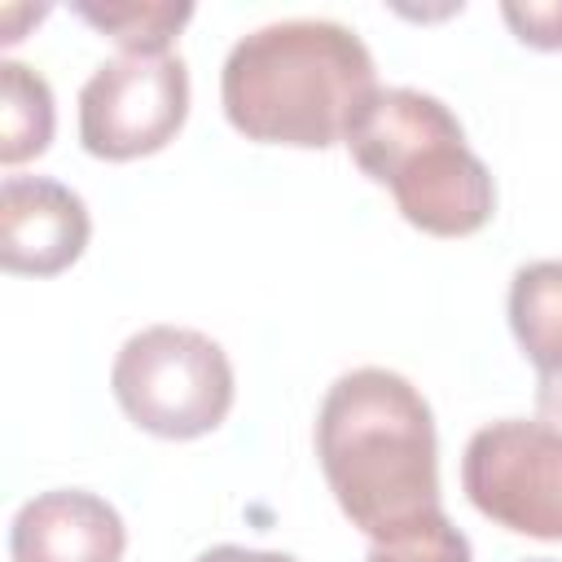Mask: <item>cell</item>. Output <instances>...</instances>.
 <instances>
[{
  "instance_id": "1",
  "label": "cell",
  "mask_w": 562,
  "mask_h": 562,
  "mask_svg": "<svg viewBox=\"0 0 562 562\" xmlns=\"http://www.w3.org/2000/svg\"><path fill=\"white\" fill-rule=\"evenodd\" d=\"M316 457L338 509L369 540L408 536L443 514L435 413L395 369L334 378L316 413Z\"/></svg>"
},
{
  "instance_id": "2",
  "label": "cell",
  "mask_w": 562,
  "mask_h": 562,
  "mask_svg": "<svg viewBox=\"0 0 562 562\" xmlns=\"http://www.w3.org/2000/svg\"><path fill=\"white\" fill-rule=\"evenodd\" d=\"M378 92V70L356 31L329 18H285L241 35L220 70L228 123L259 145L329 149Z\"/></svg>"
},
{
  "instance_id": "3",
  "label": "cell",
  "mask_w": 562,
  "mask_h": 562,
  "mask_svg": "<svg viewBox=\"0 0 562 562\" xmlns=\"http://www.w3.org/2000/svg\"><path fill=\"white\" fill-rule=\"evenodd\" d=\"M342 145L430 237H470L496 211L487 162L465 145L457 114L422 88H378Z\"/></svg>"
},
{
  "instance_id": "4",
  "label": "cell",
  "mask_w": 562,
  "mask_h": 562,
  "mask_svg": "<svg viewBox=\"0 0 562 562\" xmlns=\"http://www.w3.org/2000/svg\"><path fill=\"white\" fill-rule=\"evenodd\" d=\"M110 391L140 430L158 439H198L233 408V364L224 347L198 329L149 325L119 347Z\"/></svg>"
},
{
  "instance_id": "5",
  "label": "cell",
  "mask_w": 562,
  "mask_h": 562,
  "mask_svg": "<svg viewBox=\"0 0 562 562\" xmlns=\"http://www.w3.org/2000/svg\"><path fill=\"white\" fill-rule=\"evenodd\" d=\"M461 487L496 527L562 540V430L527 417L479 426L461 457Z\"/></svg>"
},
{
  "instance_id": "6",
  "label": "cell",
  "mask_w": 562,
  "mask_h": 562,
  "mask_svg": "<svg viewBox=\"0 0 562 562\" xmlns=\"http://www.w3.org/2000/svg\"><path fill=\"white\" fill-rule=\"evenodd\" d=\"M189 114V66L171 53H123L79 88V140L92 158L132 162L158 154Z\"/></svg>"
},
{
  "instance_id": "7",
  "label": "cell",
  "mask_w": 562,
  "mask_h": 562,
  "mask_svg": "<svg viewBox=\"0 0 562 562\" xmlns=\"http://www.w3.org/2000/svg\"><path fill=\"white\" fill-rule=\"evenodd\" d=\"M83 198L48 176H4L0 184V263L22 277H57L88 246Z\"/></svg>"
},
{
  "instance_id": "8",
  "label": "cell",
  "mask_w": 562,
  "mask_h": 562,
  "mask_svg": "<svg viewBox=\"0 0 562 562\" xmlns=\"http://www.w3.org/2000/svg\"><path fill=\"white\" fill-rule=\"evenodd\" d=\"M127 527L119 509L83 487H53L31 496L9 522L13 562H119Z\"/></svg>"
},
{
  "instance_id": "9",
  "label": "cell",
  "mask_w": 562,
  "mask_h": 562,
  "mask_svg": "<svg viewBox=\"0 0 562 562\" xmlns=\"http://www.w3.org/2000/svg\"><path fill=\"white\" fill-rule=\"evenodd\" d=\"M509 329L536 369V386H562V259H536L514 272Z\"/></svg>"
},
{
  "instance_id": "10",
  "label": "cell",
  "mask_w": 562,
  "mask_h": 562,
  "mask_svg": "<svg viewBox=\"0 0 562 562\" xmlns=\"http://www.w3.org/2000/svg\"><path fill=\"white\" fill-rule=\"evenodd\" d=\"M53 88L22 61H0V162L40 158L53 140Z\"/></svg>"
},
{
  "instance_id": "11",
  "label": "cell",
  "mask_w": 562,
  "mask_h": 562,
  "mask_svg": "<svg viewBox=\"0 0 562 562\" xmlns=\"http://www.w3.org/2000/svg\"><path fill=\"white\" fill-rule=\"evenodd\" d=\"M75 13L83 22H92L101 35H110L123 53L136 57H162L171 48V40L180 35V26L193 18V4H136V0H75Z\"/></svg>"
},
{
  "instance_id": "12",
  "label": "cell",
  "mask_w": 562,
  "mask_h": 562,
  "mask_svg": "<svg viewBox=\"0 0 562 562\" xmlns=\"http://www.w3.org/2000/svg\"><path fill=\"white\" fill-rule=\"evenodd\" d=\"M364 562H474V553H470L465 531L448 514H435L426 527H417L408 536L373 540Z\"/></svg>"
},
{
  "instance_id": "13",
  "label": "cell",
  "mask_w": 562,
  "mask_h": 562,
  "mask_svg": "<svg viewBox=\"0 0 562 562\" xmlns=\"http://www.w3.org/2000/svg\"><path fill=\"white\" fill-rule=\"evenodd\" d=\"M501 18L509 22V31L531 44V48H562V0H544V4H501Z\"/></svg>"
},
{
  "instance_id": "14",
  "label": "cell",
  "mask_w": 562,
  "mask_h": 562,
  "mask_svg": "<svg viewBox=\"0 0 562 562\" xmlns=\"http://www.w3.org/2000/svg\"><path fill=\"white\" fill-rule=\"evenodd\" d=\"M193 562H299L290 553H272V549H241V544H215L206 553H198Z\"/></svg>"
},
{
  "instance_id": "15",
  "label": "cell",
  "mask_w": 562,
  "mask_h": 562,
  "mask_svg": "<svg viewBox=\"0 0 562 562\" xmlns=\"http://www.w3.org/2000/svg\"><path fill=\"white\" fill-rule=\"evenodd\" d=\"M536 408L549 426L562 430V386H536Z\"/></svg>"
},
{
  "instance_id": "16",
  "label": "cell",
  "mask_w": 562,
  "mask_h": 562,
  "mask_svg": "<svg viewBox=\"0 0 562 562\" xmlns=\"http://www.w3.org/2000/svg\"><path fill=\"white\" fill-rule=\"evenodd\" d=\"M531 562H549V558H531Z\"/></svg>"
}]
</instances>
